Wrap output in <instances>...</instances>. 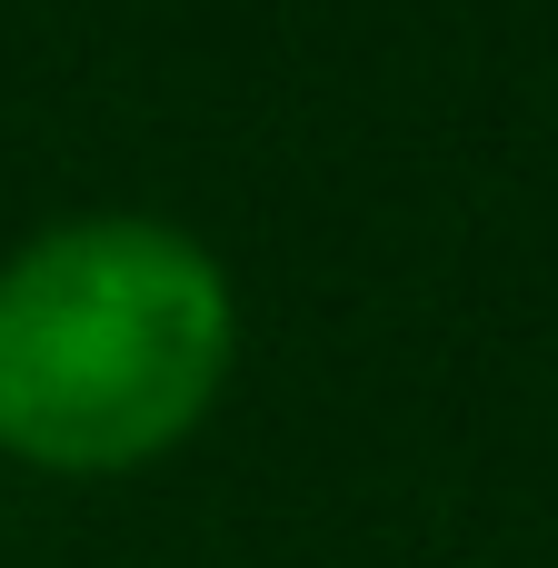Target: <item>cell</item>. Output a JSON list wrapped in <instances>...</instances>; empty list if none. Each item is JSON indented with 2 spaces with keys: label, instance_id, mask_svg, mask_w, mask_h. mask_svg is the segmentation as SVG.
Masks as SVG:
<instances>
[{
  "label": "cell",
  "instance_id": "1",
  "mask_svg": "<svg viewBox=\"0 0 558 568\" xmlns=\"http://www.w3.org/2000/svg\"><path fill=\"white\" fill-rule=\"evenodd\" d=\"M230 359L220 270L150 220H80L0 270V439L50 469L150 459Z\"/></svg>",
  "mask_w": 558,
  "mask_h": 568
}]
</instances>
